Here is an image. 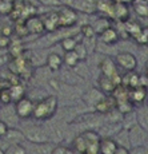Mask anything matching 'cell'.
Returning a JSON list of instances; mask_svg holds the SVG:
<instances>
[{"instance_id": "obj_22", "label": "cell", "mask_w": 148, "mask_h": 154, "mask_svg": "<svg viewBox=\"0 0 148 154\" xmlns=\"http://www.w3.org/2000/svg\"><path fill=\"white\" fill-rule=\"evenodd\" d=\"M8 88H10V94H11V98H12V102H15V103L25 97V88L22 83L12 85Z\"/></svg>"}, {"instance_id": "obj_40", "label": "cell", "mask_w": 148, "mask_h": 154, "mask_svg": "<svg viewBox=\"0 0 148 154\" xmlns=\"http://www.w3.org/2000/svg\"><path fill=\"white\" fill-rule=\"evenodd\" d=\"M67 154H81L79 150L73 149V147H67Z\"/></svg>"}, {"instance_id": "obj_15", "label": "cell", "mask_w": 148, "mask_h": 154, "mask_svg": "<svg viewBox=\"0 0 148 154\" xmlns=\"http://www.w3.org/2000/svg\"><path fill=\"white\" fill-rule=\"evenodd\" d=\"M104 97L105 95L99 90V88L92 87V88H90L88 91H85V94H83V100H84L85 105L93 106L95 107V106L97 105V102H100Z\"/></svg>"}, {"instance_id": "obj_27", "label": "cell", "mask_w": 148, "mask_h": 154, "mask_svg": "<svg viewBox=\"0 0 148 154\" xmlns=\"http://www.w3.org/2000/svg\"><path fill=\"white\" fill-rule=\"evenodd\" d=\"M78 42L79 40H76V36H68V38H64V39L61 40L60 46H61V48L64 50V52L73 51V48H75V46Z\"/></svg>"}, {"instance_id": "obj_18", "label": "cell", "mask_w": 148, "mask_h": 154, "mask_svg": "<svg viewBox=\"0 0 148 154\" xmlns=\"http://www.w3.org/2000/svg\"><path fill=\"white\" fill-rule=\"evenodd\" d=\"M46 64L49 69V71L56 72V71L61 70V67H63L64 63H63V58H61L58 52H51V54H48V56H47Z\"/></svg>"}, {"instance_id": "obj_24", "label": "cell", "mask_w": 148, "mask_h": 154, "mask_svg": "<svg viewBox=\"0 0 148 154\" xmlns=\"http://www.w3.org/2000/svg\"><path fill=\"white\" fill-rule=\"evenodd\" d=\"M132 4H134V8L139 16L148 17V4L144 0H135Z\"/></svg>"}, {"instance_id": "obj_37", "label": "cell", "mask_w": 148, "mask_h": 154, "mask_svg": "<svg viewBox=\"0 0 148 154\" xmlns=\"http://www.w3.org/2000/svg\"><path fill=\"white\" fill-rule=\"evenodd\" d=\"M8 129H10V127H8L7 123H5L3 119H0V138H4L5 137Z\"/></svg>"}, {"instance_id": "obj_16", "label": "cell", "mask_w": 148, "mask_h": 154, "mask_svg": "<svg viewBox=\"0 0 148 154\" xmlns=\"http://www.w3.org/2000/svg\"><path fill=\"white\" fill-rule=\"evenodd\" d=\"M97 85H99V90L102 91L104 95H112L114 91H115V88L117 87L111 78H108V76H103V75L99 76V79H97Z\"/></svg>"}, {"instance_id": "obj_12", "label": "cell", "mask_w": 148, "mask_h": 154, "mask_svg": "<svg viewBox=\"0 0 148 154\" xmlns=\"http://www.w3.org/2000/svg\"><path fill=\"white\" fill-rule=\"evenodd\" d=\"M24 26L27 28L28 34H34V35H40L44 34L46 29H44V24H43V20H41L40 16L37 15H34V16H29L24 20Z\"/></svg>"}, {"instance_id": "obj_44", "label": "cell", "mask_w": 148, "mask_h": 154, "mask_svg": "<svg viewBox=\"0 0 148 154\" xmlns=\"http://www.w3.org/2000/svg\"><path fill=\"white\" fill-rule=\"evenodd\" d=\"M0 154H5V150L1 149V147H0Z\"/></svg>"}, {"instance_id": "obj_1", "label": "cell", "mask_w": 148, "mask_h": 154, "mask_svg": "<svg viewBox=\"0 0 148 154\" xmlns=\"http://www.w3.org/2000/svg\"><path fill=\"white\" fill-rule=\"evenodd\" d=\"M58 105H59V100H58V97L56 95L44 97V98H41L39 102L35 103V109H34L32 117H34L35 119H39V121L49 119V118H52L56 114Z\"/></svg>"}, {"instance_id": "obj_39", "label": "cell", "mask_w": 148, "mask_h": 154, "mask_svg": "<svg viewBox=\"0 0 148 154\" xmlns=\"http://www.w3.org/2000/svg\"><path fill=\"white\" fill-rule=\"evenodd\" d=\"M114 154H131V150L127 149V147H123V146H117V149L115 150Z\"/></svg>"}, {"instance_id": "obj_7", "label": "cell", "mask_w": 148, "mask_h": 154, "mask_svg": "<svg viewBox=\"0 0 148 154\" xmlns=\"http://www.w3.org/2000/svg\"><path fill=\"white\" fill-rule=\"evenodd\" d=\"M34 109H35V102L28 97H24L20 100H17L15 103V112H16L17 118L22 119H28L32 117L34 114Z\"/></svg>"}, {"instance_id": "obj_9", "label": "cell", "mask_w": 148, "mask_h": 154, "mask_svg": "<svg viewBox=\"0 0 148 154\" xmlns=\"http://www.w3.org/2000/svg\"><path fill=\"white\" fill-rule=\"evenodd\" d=\"M148 133L144 131L139 125H135L134 127L128 129V140L131 147H140L146 143Z\"/></svg>"}, {"instance_id": "obj_14", "label": "cell", "mask_w": 148, "mask_h": 154, "mask_svg": "<svg viewBox=\"0 0 148 154\" xmlns=\"http://www.w3.org/2000/svg\"><path fill=\"white\" fill-rule=\"evenodd\" d=\"M99 38H100V42H102L103 44H108V46H111V44H115V43L119 42L120 35H119V32H117L116 28L108 27V28H105L103 32H100Z\"/></svg>"}, {"instance_id": "obj_30", "label": "cell", "mask_w": 148, "mask_h": 154, "mask_svg": "<svg viewBox=\"0 0 148 154\" xmlns=\"http://www.w3.org/2000/svg\"><path fill=\"white\" fill-rule=\"evenodd\" d=\"M11 102H12V98H11L10 94V88H1L0 90V103H3L4 106H8Z\"/></svg>"}, {"instance_id": "obj_43", "label": "cell", "mask_w": 148, "mask_h": 154, "mask_svg": "<svg viewBox=\"0 0 148 154\" xmlns=\"http://www.w3.org/2000/svg\"><path fill=\"white\" fill-rule=\"evenodd\" d=\"M144 75H146L147 79H148V63H147V66H146V74H144Z\"/></svg>"}, {"instance_id": "obj_41", "label": "cell", "mask_w": 148, "mask_h": 154, "mask_svg": "<svg viewBox=\"0 0 148 154\" xmlns=\"http://www.w3.org/2000/svg\"><path fill=\"white\" fill-rule=\"evenodd\" d=\"M114 2H117V3H123V4H132V3L135 2V0H114Z\"/></svg>"}, {"instance_id": "obj_6", "label": "cell", "mask_w": 148, "mask_h": 154, "mask_svg": "<svg viewBox=\"0 0 148 154\" xmlns=\"http://www.w3.org/2000/svg\"><path fill=\"white\" fill-rule=\"evenodd\" d=\"M115 63L117 67L123 69L127 72H132L138 67V59L132 52H119L115 56Z\"/></svg>"}, {"instance_id": "obj_33", "label": "cell", "mask_w": 148, "mask_h": 154, "mask_svg": "<svg viewBox=\"0 0 148 154\" xmlns=\"http://www.w3.org/2000/svg\"><path fill=\"white\" fill-rule=\"evenodd\" d=\"M13 32L15 34H17L20 38L22 36H27L28 35V31H27V28H25V26H24V23H17L16 26L13 27Z\"/></svg>"}, {"instance_id": "obj_25", "label": "cell", "mask_w": 148, "mask_h": 154, "mask_svg": "<svg viewBox=\"0 0 148 154\" xmlns=\"http://www.w3.org/2000/svg\"><path fill=\"white\" fill-rule=\"evenodd\" d=\"M79 59L78 56L75 55L73 51H68V52H64V56H63V63H66V66L71 67V69H75L76 66L79 64Z\"/></svg>"}, {"instance_id": "obj_42", "label": "cell", "mask_w": 148, "mask_h": 154, "mask_svg": "<svg viewBox=\"0 0 148 154\" xmlns=\"http://www.w3.org/2000/svg\"><path fill=\"white\" fill-rule=\"evenodd\" d=\"M4 2H8V3H11V4H15L17 0H4Z\"/></svg>"}, {"instance_id": "obj_4", "label": "cell", "mask_w": 148, "mask_h": 154, "mask_svg": "<svg viewBox=\"0 0 148 154\" xmlns=\"http://www.w3.org/2000/svg\"><path fill=\"white\" fill-rule=\"evenodd\" d=\"M99 69H100V72H102L103 76L111 78L116 86L121 85V76L119 75V71H117V66H116V63H115V59H112L111 56H104L99 63Z\"/></svg>"}, {"instance_id": "obj_8", "label": "cell", "mask_w": 148, "mask_h": 154, "mask_svg": "<svg viewBox=\"0 0 148 154\" xmlns=\"http://www.w3.org/2000/svg\"><path fill=\"white\" fill-rule=\"evenodd\" d=\"M58 15L59 22H60V28H72L73 26H76L79 20L78 12H75L72 8H68L66 5L58 11Z\"/></svg>"}, {"instance_id": "obj_19", "label": "cell", "mask_w": 148, "mask_h": 154, "mask_svg": "<svg viewBox=\"0 0 148 154\" xmlns=\"http://www.w3.org/2000/svg\"><path fill=\"white\" fill-rule=\"evenodd\" d=\"M112 19L120 20V22H126L127 19H129V7L127 4H123V3L115 2Z\"/></svg>"}, {"instance_id": "obj_32", "label": "cell", "mask_w": 148, "mask_h": 154, "mask_svg": "<svg viewBox=\"0 0 148 154\" xmlns=\"http://www.w3.org/2000/svg\"><path fill=\"white\" fill-rule=\"evenodd\" d=\"M72 147H73V149H76V150H79L81 154L85 153V142H84V140H83L81 135H78V137L73 140Z\"/></svg>"}, {"instance_id": "obj_26", "label": "cell", "mask_w": 148, "mask_h": 154, "mask_svg": "<svg viewBox=\"0 0 148 154\" xmlns=\"http://www.w3.org/2000/svg\"><path fill=\"white\" fill-rule=\"evenodd\" d=\"M73 52H75V55L78 56V59L80 62H84L85 59L88 58V51H87V48H85V46L83 44V42H78L76 43V46H75V48H73Z\"/></svg>"}, {"instance_id": "obj_31", "label": "cell", "mask_w": 148, "mask_h": 154, "mask_svg": "<svg viewBox=\"0 0 148 154\" xmlns=\"http://www.w3.org/2000/svg\"><path fill=\"white\" fill-rule=\"evenodd\" d=\"M13 11V4L4 0H0V16L1 15H11Z\"/></svg>"}, {"instance_id": "obj_36", "label": "cell", "mask_w": 148, "mask_h": 154, "mask_svg": "<svg viewBox=\"0 0 148 154\" xmlns=\"http://www.w3.org/2000/svg\"><path fill=\"white\" fill-rule=\"evenodd\" d=\"M11 38H7V36H3L0 35V48H7V47L11 46Z\"/></svg>"}, {"instance_id": "obj_10", "label": "cell", "mask_w": 148, "mask_h": 154, "mask_svg": "<svg viewBox=\"0 0 148 154\" xmlns=\"http://www.w3.org/2000/svg\"><path fill=\"white\" fill-rule=\"evenodd\" d=\"M148 98V88L147 87H141V86H138V87L129 88L128 93V99L129 102L135 106H143L146 103V100Z\"/></svg>"}, {"instance_id": "obj_2", "label": "cell", "mask_w": 148, "mask_h": 154, "mask_svg": "<svg viewBox=\"0 0 148 154\" xmlns=\"http://www.w3.org/2000/svg\"><path fill=\"white\" fill-rule=\"evenodd\" d=\"M61 4L68 8H72L75 12L93 15L97 12L99 0H60Z\"/></svg>"}, {"instance_id": "obj_3", "label": "cell", "mask_w": 148, "mask_h": 154, "mask_svg": "<svg viewBox=\"0 0 148 154\" xmlns=\"http://www.w3.org/2000/svg\"><path fill=\"white\" fill-rule=\"evenodd\" d=\"M24 140L35 145H46L49 143V135L46 129L39 126H29L23 130Z\"/></svg>"}, {"instance_id": "obj_34", "label": "cell", "mask_w": 148, "mask_h": 154, "mask_svg": "<svg viewBox=\"0 0 148 154\" xmlns=\"http://www.w3.org/2000/svg\"><path fill=\"white\" fill-rule=\"evenodd\" d=\"M12 34H13V27L11 24H3L0 27V35H3V36L11 38Z\"/></svg>"}, {"instance_id": "obj_11", "label": "cell", "mask_w": 148, "mask_h": 154, "mask_svg": "<svg viewBox=\"0 0 148 154\" xmlns=\"http://www.w3.org/2000/svg\"><path fill=\"white\" fill-rule=\"evenodd\" d=\"M40 17H41V20H43L44 29L48 31L49 34L60 29V22H59L58 11H48V12H46Z\"/></svg>"}, {"instance_id": "obj_20", "label": "cell", "mask_w": 148, "mask_h": 154, "mask_svg": "<svg viewBox=\"0 0 148 154\" xmlns=\"http://www.w3.org/2000/svg\"><path fill=\"white\" fill-rule=\"evenodd\" d=\"M117 143L114 138H102L99 142V154H114Z\"/></svg>"}, {"instance_id": "obj_35", "label": "cell", "mask_w": 148, "mask_h": 154, "mask_svg": "<svg viewBox=\"0 0 148 154\" xmlns=\"http://www.w3.org/2000/svg\"><path fill=\"white\" fill-rule=\"evenodd\" d=\"M36 2H39L41 5H46V7H60V5H63L60 0H36Z\"/></svg>"}, {"instance_id": "obj_17", "label": "cell", "mask_w": 148, "mask_h": 154, "mask_svg": "<svg viewBox=\"0 0 148 154\" xmlns=\"http://www.w3.org/2000/svg\"><path fill=\"white\" fill-rule=\"evenodd\" d=\"M123 129L121 123H105L99 129V135L102 138H112Z\"/></svg>"}, {"instance_id": "obj_21", "label": "cell", "mask_w": 148, "mask_h": 154, "mask_svg": "<svg viewBox=\"0 0 148 154\" xmlns=\"http://www.w3.org/2000/svg\"><path fill=\"white\" fill-rule=\"evenodd\" d=\"M136 121L138 125L148 133V105H143L136 111Z\"/></svg>"}, {"instance_id": "obj_28", "label": "cell", "mask_w": 148, "mask_h": 154, "mask_svg": "<svg viewBox=\"0 0 148 154\" xmlns=\"http://www.w3.org/2000/svg\"><path fill=\"white\" fill-rule=\"evenodd\" d=\"M79 34L83 36V39H95L96 36V32L91 24H83L79 29Z\"/></svg>"}, {"instance_id": "obj_38", "label": "cell", "mask_w": 148, "mask_h": 154, "mask_svg": "<svg viewBox=\"0 0 148 154\" xmlns=\"http://www.w3.org/2000/svg\"><path fill=\"white\" fill-rule=\"evenodd\" d=\"M51 154H67V147L63 146V145H58L52 149Z\"/></svg>"}, {"instance_id": "obj_23", "label": "cell", "mask_w": 148, "mask_h": 154, "mask_svg": "<svg viewBox=\"0 0 148 154\" xmlns=\"http://www.w3.org/2000/svg\"><path fill=\"white\" fill-rule=\"evenodd\" d=\"M4 138H5V141L12 142L11 145H16V143H20V142L24 140V135H23L22 130H19V129H8Z\"/></svg>"}, {"instance_id": "obj_13", "label": "cell", "mask_w": 148, "mask_h": 154, "mask_svg": "<svg viewBox=\"0 0 148 154\" xmlns=\"http://www.w3.org/2000/svg\"><path fill=\"white\" fill-rule=\"evenodd\" d=\"M116 109V99L112 95H105L100 102H97V105L95 106V111L100 115H105L109 111Z\"/></svg>"}, {"instance_id": "obj_5", "label": "cell", "mask_w": 148, "mask_h": 154, "mask_svg": "<svg viewBox=\"0 0 148 154\" xmlns=\"http://www.w3.org/2000/svg\"><path fill=\"white\" fill-rule=\"evenodd\" d=\"M81 137L85 142V153L84 154H99V142L102 137L96 130H85L81 133Z\"/></svg>"}, {"instance_id": "obj_29", "label": "cell", "mask_w": 148, "mask_h": 154, "mask_svg": "<svg viewBox=\"0 0 148 154\" xmlns=\"http://www.w3.org/2000/svg\"><path fill=\"white\" fill-rule=\"evenodd\" d=\"M5 154H27V150L23 145L16 143V145H10L8 149L5 150Z\"/></svg>"}]
</instances>
